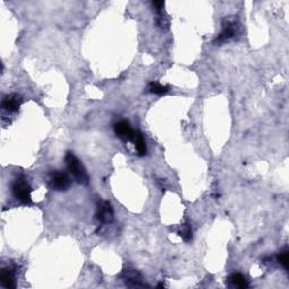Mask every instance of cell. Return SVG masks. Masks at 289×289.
Returning <instances> with one entry per match:
<instances>
[{"label": "cell", "mask_w": 289, "mask_h": 289, "mask_svg": "<svg viewBox=\"0 0 289 289\" xmlns=\"http://www.w3.org/2000/svg\"><path fill=\"white\" fill-rule=\"evenodd\" d=\"M65 163H67L69 172L75 177L77 182L79 184H83V186H87L88 182H90V177H88L86 169L83 166V164L80 163V161L77 159L74 153H67V155H65Z\"/></svg>", "instance_id": "cell-1"}, {"label": "cell", "mask_w": 289, "mask_h": 289, "mask_svg": "<svg viewBox=\"0 0 289 289\" xmlns=\"http://www.w3.org/2000/svg\"><path fill=\"white\" fill-rule=\"evenodd\" d=\"M133 141H134V147H136L138 154H139L140 156L146 155V153H147V147H146V141H145L144 136H142V133L139 132V131H137V132H134Z\"/></svg>", "instance_id": "cell-10"}, {"label": "cell", "mask_w": 289, "mask_h": 289, "mask_svg": "<svg viewBox=\"0 0 289 289\" xmlns=\"http://www.w3.org/2000/svg\"><path fill=\"white\" fill-rule=\"evenodd\" d=\"M114 132L117 137L120 138L123 141H130L133 140L134 132L129 122L127 121H119L114 125Z\"/></svg>", "instance_id": "cell-7"}, {"label": "cell", "mask_w": 289, "mask_h": 289, "mask_svg": "<svg viewBox=\"0 0 289 289\" xmlns=\"http://www.w3.org/2000/svg\"><path fill=\"white\" fill-rule=\"evenodd\" d=\"M277 261L279 262V263L283 265L284 269H286L288 270V265H289V252L287 249L283 250V251H280L278 253V256H277Z\"/></svg>", "instance_id": "cell-13"}, {"label": "cell", "mask_w": 289, "mask_h": 289, "mask_svg": "<svg viewBox=\"0 0 289 289\" xmlns=\"http://www.w3.org/2000/svg\"><path fill=\"white\" fill-rule=\"evenodd\" d=\"M121 278L127 286L129 287H145L146 285L142 280V277L137 270L127 269L121 273Z\"/></svg>", "instance_id": "cell-6"}, {"label": "cell", "mask_w": 289, "mask_h": 289, "mask_svg": "<svg viewBox=\"0 0 289 289\" xmlns=\"http://www.w3.org/2000/svg\"><path fill=\"white\" fill-rule=\"evenodd\" d=\"M22 102L23 101H22L21 96H18L16 94L8 95V96H6L5 98H3L1 107H2V110H5L9 113H16L17 111L19 110V107H21Z\"/></svg>", "instance_id": "cell-8"}, {"label": "cell", "mask_w": 289, "mask_h": 289, "mask_svg": "<svg viewBox=\"0 0 289 289\" xmlns=\"http://www.w3.org/2000/svg\"><path fill=\"white\" fill-rule=\"evenodd\" d=\"M180 236L183 238L186 242H189L191 240L192 237V232H191V226L188 224H184L181 226V230H180Z\"/></svg>", "instance_id": "cell-14"}, {"label": "cell", "mask_w": 289, "mask_h": 289, "mask_svg": "<svg viewBox=\"0 0 289 289\" xmlns=\"http://www.w3.org/2000/svg\"><path fill=\"white\" fill-rule=\"evenodd\" d=\"M50 184L57 191H65L70 187V180L65 173L55 171L50 174Z\"/></svg>", "instance_id": "cell-5"}, {"label": "cell", "mask_w": 289, "mask_h": 289, "mask_svg": "<svg viewBox=\"0 0 289 289\" xmlns=\"http://www.w3.org/2000/svg\"><path fill=\"white\" fill-rule=\"evenodd\" d=\"M238 23L236 19H225L223 22L222 25V31L219 33V35L216 37L215 43L217 44H223L225 42H228L229 40H233V38L238 34Z\"/></svg>", "instance_id": "cell-2"}, {"label": "cell", "mask_w": 289, "mask_h": 289, "mask_svg": "<svg viewBox=\"0 0 289 289\" xmlns=\"http://www.w3.org/2000/svg\"><path fill=\"white\" fill-rule=\"evenodd\" d=\"M114 213L113 208L111 206L110 202L107 201H101L97 205V211H96V219L98 222H101L102 224H110L113 222Z\"/></svg>", "instance_id": "cell-4"}, {"label": "cell", "mask_w": 289, "mask_h": 289, "mask_svg": "<svg viewBox=\"0 0 289 289\" xmlns=\"http://www.w3.org/2000/svg\"><path fill=\"white\" fill-rule=\"evenodd\" d=\"M230 283H232L233 286L235 287H238V288H248L249 287V283L246 278L241 273H233L232 276H230Z\"/></svg>", "instance_id": "cell-11"}, {"label": "cell", "mask_w": 289, "mask_h": 289, "mask_svg": "<svg viewBox=\"0 0 289 289\" xmlns=\"http://www.w3.org/2000/svg\"><path fill=\"white\" fill-rule=\"evenodd\" d=\"M31 189L28 181L23 177H18L13 184V194L15 198L19 200L21 202L24 203H31L32 202V198H31Z\"/></svg>", "instance_id": "cell-3"}, {"label": "cell", "mask_w": 289, "mask_h": 289, "mask_svg": "<svg viewBox=\"0 0 289 289\" xmlns=\"http://www.w3.org/2000/svg\"><path fill=\"white\" fill-rule=\"evenodd\" d=\"M148 92L155 95H164L168 92V86H164L157 82H152L148 85Z\"/></svg>", "instance_id": "cell-12"}, {"label": "cell", "mask_w": 289, "mask_h": 289, "mask_svg": "<svg viewBox=\"0 0 289 289\" xmlns=\"http://www.w3.org/2000/svg\"><path fill=\"white\" fill-rule=\"evenodd\" d=\"M0 280L1 285L5 288L16 287V280H15V271L10 268H3L0 273Z\"/></svg>", "instance_id": "cell-9"}]
</instances>
